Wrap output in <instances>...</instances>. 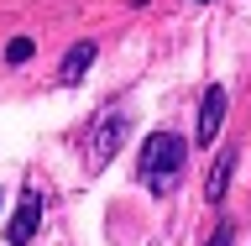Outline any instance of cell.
<instances>
[{
  "instance_id": "6da1fadb",
  "label": "cell",
  "mask_w": 251,
  "mask_h": 246,
  "mask_svg": "<svg viewBox=\"0 0 251 246\" xmlns=\"http://www.w3.org/2000/svg\"><path fill=\"white\" fill-rule=\"evenodd\" d=\"M183 137L178 131H152V137L141 141V157H136V173H141V184H147V194H173L178 189V178H183Z\"/></svg>"
},
{
  "instance_id": "7a4b0ae2",
  "label": "cell",
  "mask_w": 251,
  "mask_h": 246,
  "mask_svg": "<svg viewBox=\"0 0 251 246\" xmlns=\"http://www.w3.org/2000/svg\"><path fill=\"white\" fill-rule=\"evenodd\" d=\"M126 131H131V121H126V110H105V121L94 126V141H89V168H94V173H100V168L110 163V157L121 152Z\"/></svg>"
},
{
  "instance_id": "3957f363",
  "label": "cell",
  "mask_w": 251,
  "mask_h": 246,
  "mask_svg": "<svg viewBox=\"0 0 251 246\" xmlns=\"http://www.w3.org/2000/svg\"><path fill=\"white\" fill-rule=\"evenodd\" d=\"M37 225H42V194H37V189H21L16 215H11V246H31Z\"/></svg>"
},
{
  "instance_id": "277c9868",
  "label": "cell",
  "mask_w": 251,
  "mask_h": 246,
  "mask_svg": "<svg viewBox=\"0 0 251 246\" xmlns=\"http://www.w3.org/2000/svg\"><path fill=\"white\" fill-rule=\"evenodd\" d=\"M225 105H230V100H225V89H220V84H209V89H204V100H199V126H194V141H199V147H215V131H220V121H225Z\"/></svg>"
},
{
  "instance_id": "5b68a950",
  "label": "cell",
  "mask_w": 251,
  "mask_h": 246,
  "mask_svg": "<svg viewBox=\"0 0 251 246\" xmlns=\"http://www.w3.org/2000/svg\"><path fill=\"white\" fill-rule=\"evenodd\" d=\"M94 58H100V47H94V42H74V47H68V58H63V68H58V79H63V84H78V79L89 74Z\"/></svg>"
},
{
  "instance_id": "8992f818",
  "label": "cell",
  "mask_w": 251,
  "mask_h": 246,
  "mask_svg": "<svg viewBox=\"0 0 251 246\" xmlns=\"http://www.w3.org/2000/svg\"><path fill=\"white\" fill-rule=\"evenodd\" d=\"M230 173H235V147H225V152H220V163H215V173H209V184H204V199H209V204L225 199V189H230Z\"/></svg>"
},
{
  "instance_id": "52a82bcc",
  "label": "cell",
  "mask_w": 251,
  "mask_h": 246,
  "mask_svg": "<svg viewBox=\"0 0 251 246\" xmlns=\"http://www.w3.org/2000/svg\"><path fill=\"white\" fill-rule=\"evenodd\" d=\"M31 53H37L31 37H11V42H5V63H31Z\"/></svg>"
},
{
  "instance_id": "ba28073f",
  "label": "cell",
  "mask_w": 251,
  "mask_h": 246,
  "mask_svg": "<svg viewBox=\"0 0 251 246\" xmlns=\"http://www.w3.org/2000/svg\"><path fill=\"white\" fill-rule=\"evenodd\" d=\"M204 246H235V225H230V220H225V225H220V231L209 236V241H204Z\"/></svg>"
}]
</instances>
